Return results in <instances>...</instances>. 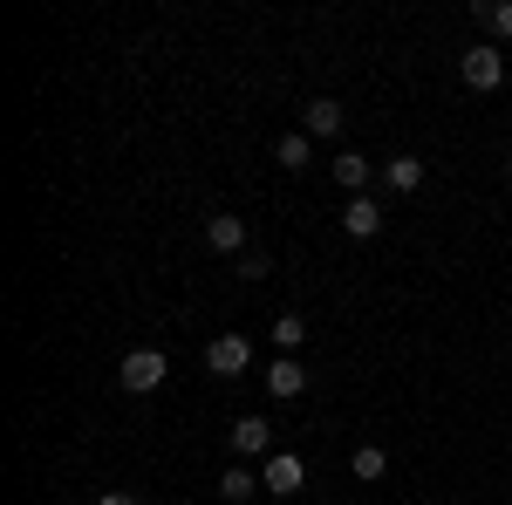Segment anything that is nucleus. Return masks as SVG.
<instances>
[{
  "mask_svg": "<svg viewBox=\"0 0 512 505\" xmlns=\"http://www.w3.org/2000/svg\"><path fill=\"white\" fill-rule=\"evenodd\" d=\"M164 376H171V362H164V349H130L117 369V383L130 389V396H151V389H164Z\"/></svg>",
  "mask_w": 512,
  "mask_h": 505,
  "instance_id": "obj_1",
  "label": "nucleus"
},
{
  "mask_svg": "<svg viewBox=\"0 0 512 505\" xmlns=\"http://www.w3.org/2000/svg\"><path fill=\"white\" fill-rule=\"evenodd\" d=\"M205 369H212V376H246V369H253V342H246V335H212V342H205Z\"/></svg>",
  "mask_w": 512,
  "mask_h": 505,
  "instance_id": "obj_2",
  "label": "nucleus"
},
{
  "mask_svg": "<svg viewBox=\"0 0 512 505\" xmlns=\"http://www.w3.org/2000/svg\"><path fill=\"white\" fill-rule=\"evenodd\" d=\"M458 76H465V89L485 96V89H499V82H506V55H499V48H472V55L458 62Z\"/></svg>",
  "mask_w": 512,
  "mask_h": 505,
  "instance_id": "obj_3",
  "label": "nucleus"
},
{
  "mask_svg": "<svg viewBox=\"0 0 512 505\" xmlns=\"http://www.w3.org/2000/svg\"><path fill=\"white\" fill-rule=\"evenodd\" d=\"M226 444H233L239 465H253V458H267V444H274V424H267V417H239Z\"/></svg>",
  "mask_w": 512,
  "mask_h": 505,
  "instance_id": "obj_4",
  "label": "nucleus"
},
{
  "mask_svg": "<svg viewBox=\"0 0 512 505\" xmlns=\"http://www.w3.org/2000/svg\"><path fill=\"white\" fill-rule=\"evenodd\" d=\"M205 246H212V253H246V219H233V212H212V219H205Z\"/></svg>",
  "mask_w": 512,
  "mask_h": 505,
  "instance_id": "obj_5",
  "label": "nucleus"
},
{
  "mask_svg": "<svg viewBox=\"0 0 512 505\" xmlns=\"http://www.w3.org/2000/svg\"><path fill=\"white\" fill-rule=\"evenodd\" d=\"M342 123H349V110H342L335 96H315V103L301 110V137H335Z\"/></svg>",
  "mask_w": 512,
  "mask_h": 505,
  "instance_id": "obj_6",
  "label": "nucleus"
},
{
  "mask_svg": "<svg viewBox=\"0 0 512 505\" xmlns=\"http://www.w3.org/2000/svg\"><path fill=\"white\" fill-rule=\"evenodd\" d=\"M383 185H390V192H424V157H410V151H396L390 164H383Z\"/></svg>",
  "mask_w": 512,
  "mask_h": 505,
  "instance_id": "obj_7",
  "label": "nucleus"
},
{
  "mask_svg": "<svg viewBox=\"0 0 512 505\" xmlns=\"http://www.w3.org/2000/svg\"><path fill=\"white\" fill-rule=\"evenodd\" d=\"M301 389H308V369H301L294 355H280L274 369H267V396H280V403H294Z\"/></svg>",
  "mask_w": 512,
  "mask_h": 505,
  "instance_id": "obj_8",
  "label": "nucleus"
},
{
  "mask_svg": "<svg viewBox=\"0 0 512 505\" xmlns=\"http://www.w3.org/2000/svg\"><path fill=\"white\" fill-rule=\"evenodd\" d=\"M369 171H376V164H369L362 151H342V157H335V185H342L349 198H369Z\"/></svg>",
  "mask_w": 512,
  "mask_h": 505,
  "instance_id": "obj_9",
  "label": "nucleus"
},
{
  "mask_svg": "<svg viewBox=\"0 0 512 505\" xmlns=\"http://www.w3.org/2000/svg\"><path fill=\"white\" fill-rule=\"evenodd\" d=\"M342 233H349V239H376V233H383V212H376V198H349V212H342Z\"/></svg>",
  "mask_w": 512,
  "mask_h": 505,
  "instance_id": "obj_10",
  "label": "nucleus"
},
{
  "mask_svg": "<svg viewBox=\"0 0 512 505\" xmlns=\"http://www.w3.org/2000/svg\"><path fill=\"white\" fill-rule=\"evenodd\" d=\"M301 478H308V471H301V458H287V451H280V458H267V471H260V485H267V492H280V499H287V492H301Z\"/></svg>",
  "mask_w": 512,
  "mask_h": 505,
  "instance_id": "obj_11",
  "label": "nucleus"
},
{
  "mask_svg": "<svg viewBox=\"0 0 512 505\" xmlns=\"http://www.w3.org/2000/svg\"><path fill=\"white\" fill-rule=\"evenodd\" d=\"M349 471L362 478V485H376V478H390V451H383V444H355Z\"/></svg>",
  "mask_w": 512,
  "mask_h": 505,
  "instance_id": "obj_12",
  "label": "nucleus"
},
{
  "mask_svg": "<svg viewBox=\"0 0 512 505\" xmlns=\"http://www.w3.org/2000/svg\"><path fill=\"white\" fill-rule=\"evenodd\" d=\"M308 157H315V137H301V130H287L274 144V164L280 171H308Z\"/></svg>",
  "mask_w": 512,
  "mask_h": 505,
  "instance_id": "obj_13",
  "label": "nucleus"
},
{
  "mask_svg": "<svg viewBox=\"0 0 512 505\" xmlns=\"http://www.w3.org/2000/svg\"><path fill=\"white\" fill-rule=\"evenodd\" d=\"M253 492H260V471L253 465H233L226 478H219V499H233V505H246Z\"/></svg>",
  "mask_w": 512,
  "mask_h": 505,
  "instance_id": "obj_14",
  "label": "nucleus"
},
{
  "mask_svg": "<svg viewBox=\"0 0 512 505\" xmlns=\"http://www.w3.org/2000/svg\"><path fill=\"white\" fill-rule=\"evenodd\" d=\"M274 349L280 355H301V349H308V321H301V314H280V321H274Z\"/></svg>",
  "mask_w": 512,
  "mask_h": 505,
  "instance_id": "obj_15",
  "label": "nucleus"
},
{
  "mask_svg": "<svg viewBox=\"0 0 512 505\" xmlns=\"http://www.w3.org/2000/svg\"><path fill=\"white\" fill-rule=\"evenodd\" d=\"M233 273H239V280H267L274 267H267V253H239V260H233Z\"/></svg>",
  "mask_w": 512,
  "mask_h": 505,
  "instance_id": "obj_16",
  "label": "nucleus"
},
{
  "mask_svg": "<svg viewBox=\"0 0 512 505\" xmlns=\"http://www.w3.org/2000/svg\"><path fill=\"white\" fill-rule=\"evenodd\" d=\"M485 28H492V35H512V0H499V7H485Z\"/></svg>",
  "mask_w": 512,
  "mask_h": 505,
  "instance_id": "obj_17",
  "label": "nucleus"
},
{
  "mask_svg": "<svg viewBox=\"0 0 512 505\" xmlns=\"http://www.w3.org/2000/svg\"><path fill=\"white\" fill-rule=\"evenodd\" d=\"M96 505H144L137 492H96Z\"/></svg>",
  "mask_w": 512,
  "mask_h": 505,
  "instance_id": "obj_18",
  "label": "nucleus"
},
{
  "mask_svg": "<svg viewBox=\"0 0 512 505\" xmlns=\"http://www.w3.org/2000/svg\"><path fill=\"white\" fill-rule=\"evenodd\" d=\"M506 178H512V157H506Z\"/></svg>",
  "mask_w": 512,
  "mask_h": 505,
  "instance_id": "obj_19",
  "label": "nucleus"
}]
</instances>
